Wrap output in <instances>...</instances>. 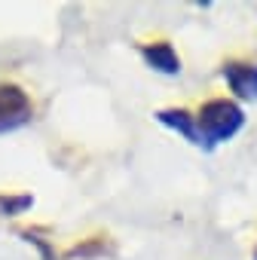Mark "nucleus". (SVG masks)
I'll list each match as a JSON object with an SVG mask.
<instances>
[{"label": "nucleus", "instance_id": "nucleus-3", "mask_svg": "<svg viewBox=\"0 0 257 260\" xmlns=\"http://www.w3.org/2000/svg\"><path fill=\"white\" fill-rule=\"evenodd\" d=\"M223 80L239 98H257V68L251 64H227Z\"/></svg>", "mask_w": 257, "mask_h": 260}, {"label": "nucleus", "instance_id": "nucleus-2", "mask_svg": "<svg viewBox=\"0 0 257 260\" xmlns=\"http://www.w3.org/2000/svg\"><path fill=\"white\" fill-rule=\"evenodd\" d=\"M31 98L19 86H0V135L16 132L31 119Z\"/></svg>", "mask_w": 257, "mask_h": 260}, {"label": "nucleus", "instance_id": "nucleus-5", "mask_svg": "<svg viewBox=\"0 0 257 260\" xmlns=\"http://www.w3.org/2000/svg\"><path fill=\"white\" fill-rule=\"evenodd\" d=\"M156 119L163 122V125H169V128H175L178 135H184L190 144H202V138H199V125H196V116H190L187 110H159L156 113Z\"/></svg>", "mask_w": 257, "mask_h": 260}, {"label": "nucleus", "instance_id": "nucleus-1", "mask_svg": "<svg viewBox=\"0 0 257 260\" xmlns=\"http://www.w3.org/2000/svg\"><path fill=\"white\" fill-rule=\"evenodd\" d=\"M242 122H245L242 107L233 104V101H227V98H214V101H208V104L199 110V116H196L199 138H202V144H205L208 150H211L214 144L230 141V138L239 132V128H242Z\"/></svg>", "mask_w": 257, "mask_h": 260}, {"label": "nucleus", "instance_id": "nucleus-4", "mask_svg": "<svg viewBox=\"0 0 257 260\" xmlns=\"http://www.w3.org/2000/svg\"><path fill=\"white\" fill-rule=\"evenodd\" d=\"M141 55L159 74H181V58L169 43H147V46H141Z\"/></svg>", "mask_w": 257, "mask_h": 260}, {"label": "nucleus", "instance_id": "nucleus-6", "mask_svg": "<svg viewBox=\"0 0 257 260\" xmlns=\"http://www.w3.org/2000/svg\"><path fill=\"white\" fill-rule=\"evenodd\" d=\"M31 205H34V196H28V193H22V196H0V217L25 214Z\"/></svg>", "mask_w": 257, "mask_h": 260}]
</instances>
